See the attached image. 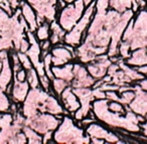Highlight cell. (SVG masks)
Returning <instances> with one entry per match:
<instances>
[{
	"mask_svg": "<svg viewBox=\"0 0 147 144\" xmlns=\"http://www.w3.org/2000/svg\"><path fill=\"white\" fill-rule=\"evenodd\" d=\"M93 112L96 115V118L100 121L104 122L112 128H121L128 130L129 132H140L141 127L139 125L140 121L138 119V114L134 113L128 105L125 106L126 116L122 117V114L109 112V100L100 99L97 100L92 105Z\"/></svg>",
	"mask_w": 147,
	"mask_h": 144,
	"instance_id": "6da1fadb",
	"label": "cell"
},
{
	"mask_svg": "<svg viewBox=\"0 0 147 144\" xmlns=\"http://www.w3.org/2000/svg\"><path fill=\"white\" fill-rule=\"evenodd\" d=\"M122 41L130 45L131 51L147 47V10L141 9L135 19H131L123 32Z\"/></svg>",
	"mask_w": 147,
	"mask_h": 144,
	"instance_id": "7a4b0ae2",
	"label": "cell"
},
{
	"mask_svg": "<svg viewBox=\"0 0 147 144\" xmlns=\"http://www.w3.org/2000/svg\"><path fill=\"white\" fill-rule=\"evenodd\" d=\"M53 139L57 143L65 144H87L91 142L90 136L88 134L86 135L82 128L75 125L74 120L67 117V115L63 117L57 131H55Z\"/></svg>",
	"mask_w": 147,
	"mask_h": 144,
	"instance_id": "3957f363",
	"label": "cell"
},
{
	"mask_svg": "<svg viewBox=\"0 0 147 144\" xmlns=\"http://www.w3.org/2000/svg\"><path fill=\"white\" fill-rule=\"evenodd\" d=\"M96 2L93 1L90 5L88 6V8L85 10L83 16L81 17L80 21L77 22V24L69 31V33H67L63 39V41L65 43V45H69L71 47H76V45H80L82 37L86 39V29L88 28L89 23L92 20L93 13L96 8Z\"/></svg>",
	"mask_w": 147,
	"mask_h": 144,
	"instance_id": "277c9868",
	"label": "cell"
},
{
	"mask_svg": "<svg viewBox=\"0 0 147 144\" xmlns=\"http://www.w3.org/2000/svg\"><path fill=\"white\" fill-rule=\"evenodd\" d=\"M49 95L47 92H45V89H39V88H35V89H31V91L28 92L26 96V99L24 100V104H23L22 112L23 116L26 119H31V118L35 117L38 114V111L40 112L41 107Z\"/></svg>",
	"mask_w": 147,
	"mask_h": 144,
	"instance_id": "5b68a950",
	"label": "cell"
},
{
	"mask_svg": "<svg viewBox=\"0 0 147 144\" xmlns=\"http://www.w3.org/2000/svg\"><path fill=\"white\" fill-rule=\"evenodd\" d=\"M85 12L84 0H75L73 4H69L63 8L59 17V23L63 29L69 31Z\"/></svg>",
	"mask_w": 147,
	"mask_h": 144,
	"instance_id": "8992f818",
	"label": "cell"
},
{
	"mask_svg": "<svg viewBox=\"0 0 147 144\" xmlns=\"http://www.w3.org/2000/svg\"><path fill=\"white\" fill-rule=\"evenodd\" d=\"M59 118H57L53 114H37L35 117L31 118V119H26L25 120V125H28L29 127H31L33 130L37 132L39 134H45L47 131H53L59 127Z\"/></svg>",
	"mask_w": 147,
	"mask_h": 144,
	"instance_id": "52a82bcc",
	"label": "cell"
},
{
	"mask_svg": "<svg viewBox=\"0 0 147 144\" xmlns=\"http://www.w3.org/2000/svg\"><path fill=\"white\" fill-rule=\"evenodd\" d=\"M73 92L80 99L81 107L75 112V119L82 120L89 115L91 111V102L94 101L93 91L90 88H73Z\"/></svg>",
	"mask_w": 147,
	"mask_h": 144,
	"instance_id": "ba28073f",
	"label": "cell"
},
{
	"mask_svg": "<svg viewBox=\"0 0 147 144\" xmlns=\"http://www.w3.org/2000/svg\"><path fill=\"white\" fill-rule=\"evenodd\" d=\"M73 73L74 79L71 82V86L73 88H90L93 87L95 82L97 81L89 74L86 68L79 64L74 65Z\"/></svg>",
	"mask_w": 147,
	"mask_h": 144,
	"instance_id": "9c48e42d",
	"label": "cell"
},
{
	"mask_svg": "<svg viewBox=\"0 0 147 144\" xmlns=\"http://www.w3.org/2000/svg\"><path fill=\"white\" fill-rule=\"evenodd\" d=\"M133 91L135 92V98L129 104V107L134 113L145 117L147 115V92H145L139 84L133 87Z\"/></svg>",
	"mask_w": 147,
	"mask_h": 144,
	"instance_id": "30bf717a",
	"label": "cell"
},
{
	"mask_svg": "<svg viewBox=\"0 0 147 144\" xmlns=\"http://www.w3.org/2000/svg\"><path fill=\"white\" fill-rule=\"evenodd\" d=\"M86 133L91 138H99V139H103L109 143H122L121 141H119L118 136L115 135L112 132H109L108 130L105 129L99 124H96V122H93L90 125H88Z\"/></svg>",
	"mask_w": 147,
	"mask_h": 144,
	"instance_id": "8fae6325",
	"label": "cell"
},
{
	"mask_svg": "<svg viewBox=\"0 0 147 144\" xmlns=\"http://www.w3.org/2000/svg\"><path fill=\"white\" fill-rule=\"evenodd\" d=\"M111 64L112 62H111L110 57L106 59H95L92 62V64L88 65L87 70L94 79L100 80L106 76L108 68L111 66Z\"/></svg>",
	"mask_w": 147,
	"mask_h": 144,
	"instance_id": "7c38bea8",
	"label": "cell"
},
{
	"mask_svg": "<svg viewBox=\"0 0 147 144\" xmlns=\"http://www.w3.org/2000/svg\"><path fill=\"white\" fill-rule=\"evenodd\" d=\"M61 100L63 102L65 108L71 113L76 112L78 109H80L81 103L78 101V97L76 94L73 92V87L71 85L67 86L61 93Z\"/></svg>",
	"mask_w": 147,
	"mask_h": 144,
	"instance_id": "4fadbf2b",
	"label": "cell"
},
{
	"mask_svg": "<svg viewBox=\"0 0 147 144\" xmlns=\"http://www.w3.org/2000/svg\"><path fill=\"white\" fill-rule=\"evenodd\" d=\"M53 55V66H63L74 59V55L65 47L59 45L51 51Z\"/></svg>",
	"mask_w": 147,
	"mask_h": 144,
	"instance_id": "5bb4252c",
	"label": "cell"
},
{
	"mask_svg": "<svg viewBox=\"0 0 147 144\" xmlns=\"http://www.w3.org/2000/svg\"><path fill=\"white\" fill-rule=\"evenodd\" d=\"M21 7V14L24 17V19L26 20V22L28 23L29 30L30 31H35L37 29V21H36V14H35L33 7L29 4L28 2H24L22 0V2L20 4Z\"/></svg>",
	"mask_w": 147,
	"mask_h": 144,
	"instance_id": "9a60e30c",
	"label": "cell"
},
{
	"mask_svg": "<svg viewBox=\"0 0 147 144\" xmlns=\"http://www.w3.org/2000/svg\"><path fill=\"white\" fill-rule=\"evenodd\" d=\"M28 82H19L14 79V83L12 85V98L14 102H24L29 90Z\"/></svg>",
	"mask_w": 147,
	"mask_h": 144,
	"instance_id": "2e32d148",
	"label": "cell"
},
{
	"mask_svg": "<svg viewBox=\"0 0 147 144\" xmlns=\"http://www.w3.org/2000/svg\"><path fill=\"white\" fill-rule=\"evenodd\" d=\"M126 64L128 66L133 67H143L147 65V49L146 47H141L137 49L131 53L130 57L126 59Z\"/></svg>",
	"mask_w": 147,
	"mask_h": 144,
	"instance_id": "e0dca14e",
	"label": "cell"
},
{
	"mask_svg": "<svg viewBox=\"0 0 147 144\" xmlns=\"http://www.w3.org/2000/svg\"><path fill=\"white\" fill-rule=\"evenodd\" d=\"M110 6L121 13L128 9H132L134 12H137L140 8L138 0H110Z\"/></svg>",
	"mask_w": 147,
	"mask_h": 144,
	"instance_id": "ac0fdd59",
	"label": "cell"
},
{
	"mask_svg": "<svg viewBox=\"0 0 147 144\" xmlns=\"http://www.w3.org/2000/svg\"><path fill=\"white\" fill-rule=\"evenodd\" d=\"M65 108H63V106L59 103L57 99L53 96H49L43 106L41 107V113H49L53 115H61L65 112Z\"/></svg>",
	"mask_w": 147,
	"mask_h": 144,
	"instance_id": "d6986e66",
	"label": "cell"
},
{
	"mask_svg": "<svg viewBox=\"0 0 147 144\" xmlns=\"http://www.w3.org/2000/svg\"><path fill=\"white\" fill-rule=\"evenodd\" d=\"M73 68H74L73 64H65V65H63V67H61V66H53V67L51 68V70H53V73L55 78L63 79L71 84V82L73 81V79H74Z\"/></svg>",
	"mask_w": 147,
	"mask_h": 144,
	"instance_id": "ffe728a7",
	"label": "cell"
},
{
	"mask_svg": "<svg viewBox=\"0 0 147 144\" xmlns=\"http://www.w3.org/2000/svg\"><path fill=\"white\" fill-rule=\"evenodd\" d=\"M2 63H3V68H2L1 73H0V89L5 92L6 91L7 86H8L9 84H11V80H12V70H11L8 57L2 59Z\"/></svg>",
	"mask_w": 147,
	"mask_h": 144,
	"instance_id": "44dd1931",
	"label": "cell"
},
{
	"mask_svg": "<svg viewBox=\"0 0 147 144\" xmlns=\"http://www.w3.org/2000/svg\"><path fill=\"white\" fill-rule=\"evenodd\" d=\"M51 37H49V41L53 45H57L59 43H63V39L65 37V29H63L61 26L59 22H57L55 20H53L51 23Z\"/></svg>",
	"mask_w": 147,
	"mask_h": 144,
	"instance_id": "7402d4cb",
	"label": "cell"
},
{
	"mask_svg": "<svg viewBox=\"0 0 147 144\" xmlns=\"http://www.w3.org/2000/svg\"><path fill=\"white\" fill-rule=\"evenodd\" d=\"M23 133L25 134L27 138V141L29 144H39L42 143V137L40 136V134L37 133L35 130H33L31 127H29L28 125H24L22 128Z\"/></svg>",
	"mask_w": 147,
	"mask_h": 144,
	"instance_id": "603a6c76",
	"label": "cell"
},
{
	"mask_svg": "<svg viewBox=\"0 0 147 144\" xmlns=\"http://www.w3.org/2000/svg\"><path fill=\"white\" fill-rule=\"evenodd\" d=\"M27 76H26V80L28 82L29 86L31 87V89H35V88H38L39 84V79H38V74H37L35 68H31V69L27 70Z\"/></svg>",
	"mask_w": 147,
	"mask_h": 144,
	"instance_id": "cb8c5ba5",
	"label": "cell"
},
{
	"mask_svg": "<svg viewBox=\"0 0 147 144\" xmlns=\"http://www.w3.org/2000/svg\"><path fill=\"white\" fill-rule=\"evenodd\" d=\"M49 37H51V28H49V23L45 21L39 25V27L36 29V39L37 41H42L47 39Z\"/></svg>",
	"mask_w": 147,
	"mask_h": 144,
	"instance_id": "d4e9b609",
	"label": "cell"
},
{
	"mask_svg": "<svg viewBox=\"0 0 147 144\" xmlns=\"http://www.w3.org/2000/svg\"><path fill=\"white\" fill-rule=\"evenodd\" d=\"M69 85H71V84H69V82L65 81V80H63V79L55 78V79L53 80V90H55V92L59 96H61L63 90Z\"/></svg>",
	"mask_w": 147,
	"mask_h": 144,
	"instance_id": "484cf974",
	"label": "cell"
},
{
	"mask_svg": "<svg viewBox=\"0 0 147 144\" xmlns=\"http://www.w3.org/2000/svg\"><path fill=\"white\" fill-rule=\"evenodd\" d=\"M131 49H130V45L126 41H122L119 45V55H121V57L124 59H127L128 57H130L131 55Z\"/></svg>",
	"mask_w": 147,
	"mask_h": 144,
	"instance_id": "4316f807",
	"label": "cell"
},
{
	"mask_svg": "<svg viewBox=\"0 0 147 144\" xmlns=\"http://www.w3.org/2000/svg\"><path fill=\"white\" fill-rule=\"evenodd\" d=\"M134 98H135V92H133V90L125 91V92H123V93H121L120 103L123 104L124 106L129 105V104L134 100Z\"/></svg>",
	"mask_w": 147,
	"mask_h": 144,
	"instance_id": "83f0119b",
	"label": "cell"
},
{
	"mask_svg": "<svg viewBox=\"0 0 147 144\" xmlns=\"http://www.w3.org/2000/svg\"><path fill=\"white\" fill-rule=\"evenodd\" d=\"M17 55H18V57H19V61H20L21 65H22L23 69L27 70L31 69L33 67L32 66V63H31L30 59L28 57V55H26V53H22V51H17Z\"/></svg>",
	"mask_w": 147,
	"mask_h": 144,
	"instance_id": "f1b7e54d",
	"label": "cell"
},
{
	"mask_svg": "<svg viewBox=\"0 0 147 144\" xmlns=\"http://www.w3.org/2000/svg\"><path fill=\"white\" fill-rule=\"evenodd\" d=\"M10 108V103H9V99L7 95H5L4 91L0 89V113L1 112H5Z\"/></svg>",
	"mask_w": 147,
	"mask_h": 144,
	"instance_id": "f546056e",
	"label": "cell"
},
{
	"mask_svg": "<svg viewBox=\"0 0 147 144\" xmlns=\"http://www.w3.org/2000/svg\"><path fill=\"white\" fill-rule=\"evenodd\" d=\"M13 120H14V118H13L12 114L10 113L1 115L0 116V129L10 126L13 123Z\"/></svg>",
	"mask_w": 147,
	"mask_h": 144,
	"instance_id": "4dcf8cb0",
	"label": "cell"
},
{
	"mask_svg": "<svg viewBox=\"0 0 147 144\" xmlns=\"http://www.w3.org/2000/svg\"><path fill=\"white\" fill-rule=\"evenodd\" d=\"M109 110H111L112 112H115V113H120L122 115L126 112L125 106L123 104H121L120 102L116 101H112L111 103H109Z\"/></svg>",
	"mask_w": 147,
	"mask_h": 144,
	"instance_id": "1f68e13d",
	"label": "cell"
},
{
	"mask_svg": "<svg viewBox=\"0 0 147 144\" xmlns=\"http://www.w3.org/2000/svg\"><path fill=\"white\" fill-rule=\"evenodd\" d=\"M109 5H110V0H97L95 7H96L97 12H104V11H107Z\"/></svg>",
	"mask_w": 147,
	"mask_h": 144,
	"instance_id": "d6a6232c",
	"label": "cell"
},
{
	"mask_svg": "<svg viewBox=\"0 0 147 144\" xmlns=\"http://www.w3.org/2000/svg\"><path fill=\"white\" fill-rule=\"evenodd\" d=\"M27 142L28 141H27V138H26V136H25V134L20 131L10 140L9 143H20V144H22V143H27Z\"/></svg>",
	"mask_w": 147,
	"mask_h": 144,
	"instance_id": "836d02e7",
	"label": "cell"
},
{
	"mask_svg": "<svg viewBox=\"0 0 147 144\" xmlns=\"http://www.w3.org/2000/svg\"><path fill=\"white\" fill-rule=\"evenodd\" d=\"M26 76H27V72L25 69H21L19 70L17 73L14 74V79H16L19 82H24L26 80Z\"/></svg>",
	"mask_w": 147,
	"mask_h": 144,
	"instance_id": "e575fe53",
	"label": "cell"
},
{
	"mask_svg": "<svg viewBox=\"0 0 147 144\" xmlns=\"http://www.w3.org/2000/svg\"><path fill=\"white\" fill-rule=\"evenodd\" d=\"M49 78L47 77V75H45V76H41V77H39V82H40V85H41V87H42V89H45V91H49Z\"/></svg>",
	"mask_w": 147,
	"mask_h": 144,
	"instance_id": "d590c367",
	"label": "cell"
},
{
	"mask_svg": "<svg viewBox=\"0 0 147 144\" xmlns=\"http://www.w3.org/2000/svg\"><path fill=\"white\" fill-rule=\"evenodd\" d=\"M93 96H94V98L97 100L106 99V93H105V91L101 90L100 88H96V89L93 90Z\"/></svg>",
	"mask_w": 147,
	"mask_h": 144,
	"instance_id": "8d00e7d4",
	"label": "cell"
},
{
	"mask_svg": "<svg viewBox=\"0 0 147 144\" xmlns=\"http://www.w3.org/2000/svg\"><path fill=\"white\" fill-rule=\"evenodd\" d=\"M106 99H108L109 101L120 102V97L117 95L115 91H107L106 92Z\"/></svg>",
	"mask_w": 147,
	"mask_h": 144,
	"instance_id": "74e56055",
	"label": "cell"
},
{
	"mask_svg": "<svg viewBox=\"0 0 147 144\" xmlns=\"http://www.w3.org/2000/svg\"><path fill=\"white\" fill-rule=\"evenodd\" d=\"M29 45H30L29 41H26L25 39H23L22 41H21V43H20V49H19V51H18L26 53V51H28V49H29Z\"/></svg>",
	"mask_w": 147,
	"mask_h": 144,
	"instance_id": "f35d334b",
	"label": "cell"
},
{
	"mask_svg": "<svg viewBox=\"0 0 147 144\" xmlns=\"http://www.w3.org/2000/svg\"><path fill=\"white\" fill-rule=\"evenodd\" d=\"M51 41H49V39H45V41H40V43H39L41 51H49V47H51Z\"/></svg>",
	"mask_w": 147,
	"mask_h": 144,
	"instance_id": "ab89813d",
	"label": "cell"
},
{
	"mask_svg": "<svg viewBox=\"0 0 147 144\" xmlns=\"http://www.w3.org/2000/svg\"><path fill=\"white\" fill-rule=\"evenodd\" d=\"M9 3H10V6L12 9H17L19 6H20L22 0H8Z\"/></svg>",
	"mask_w": 147,
	"mask_h": 144,
	"instance_id": "60d3db41",
	"label": "cell"
},
{
	"mask_svg": "<svg viewBox=\"0 0 147 144\" xmlns=\"http://www.w3.org/2000/svg\"><path fill=\"white\" fill-rule=\"evenodd\" d=\"M53 134V131H47V133L43 134L42 137V143H47L49 141V139H51V136Z\"/></svg>",
	"mask_w": 147,
	"mask_h": 144,
	"instance_id": "b9f144b4",
	"label": "cell"
},
{
	"mask_svg": "<svg viewBox=\"0 0 147 144\" xmlns=\"http://www.w3.org/2000/svg\"><path fill=\"white\" fill-rule=\"evenodd\" d=\"M93 122H96V120L93 119V118L89 117L87 118V119H82V123L79 124V126H87V125H90L91 123H93Z\"/></svg>",
	"mask_w": 147,
	"mask_h": 144,
	"instance_id": "7bdbcfd3",
	"label": "cell"
},
{
	"mask_svg": "<svg viewBox=\"0 0 147 144\" xmlns=\"http://www.w3.org/2000/svg\"><path fill=\"white\" fill-rule=\"evenodd\" d=\"M138 84L143 90H145V91L147 92V79H145L144 78V79L140 80V81L138 82Z\"/></svg>",
	"mask_w": 147,
	"mask_h": 144,
	"instance_id": "ee69618b",
	"label": "cell"
},
{
	"mask_svg": "<svg viewBox=\"0 0 147 144\" xmlns=\"http://www.w3.org/2000/svg\"><path fill=\"white\" fill-rule=\"evenodd\" d=\"M8 57V51L7 49H2L0 51V61H2L4 59H7Z\"/></svg>",
	"mask_w": 147,
	"mask_h": 144,
	"instance_id": "f6af8a7d",
	"label": "cell"
},
{
	"mask_svg": "<svg viewBox=\"0 0 147 144\" xmlns=\"http://www.w3.org/2000/svg\"><path fill=\"white\" fill-rule=\"evenodd\" d=\"M136 70L138 72H140L141 74H143V75H146L147 76V65L146 66H143V67L136 68Z\"/></svg>",
	"mask_w": 147,
	"mask_h": 144,
	"instance_id": "bcb514c9",
	"label": "cell"
},
{
	"mask_svg": "<svg viewBox=\"0 0 147 144\" xmlns=\"http://www.w3.org/2000/svg\"><path fill=\"white\" fill-rule=\"evenodd\" d=\"M140 127H141V129L143 130L142 131L143 134L147 137V122H143V124H141Z\"/></svg>",
	"mask_w": 147,
	"mask_h": 144,
	"instance_id": "7dc6e473",
	"label": "cell"
},
{
	"mask_svg": "<svg viewBox=\"0 0 147 144\" xmlns=\"http://www.w3.org/2000/svg\"><path fill=\"white\" fill-rule=\"evenodd\" d=\"M91 142L92 143H98V144H103L105 142V140L101 139L99 140V138H91Z\"/></svg>",
	"mask_w": 147,
	"mask_h": 144,
	"instance_id": "c3c4849f",
	"label": "cell"
},
{
	"mask_svg": "<svg viewBox=\"0 0 147 144\" xmlns=\"http://www.w3.org/2000/svg\"><path fill=\"white\" fill-rule=\"evenodd\" d=\"M57 4H59V8H65V4H67V2H65V0H57Z\"/></svg>",
	"mask_w": 147,
	"mask_h": 144,
	"instance_id": "681fc988",
	"label": "cell"
},
{
	"mask_svg": "<svg viewBox=\"0 0 147 144\" xmlns=\"http://www.w3.org/2000/svg\"><path fill=\"white\" fill-rule=\"evenodd\" d=\"M93 1H94V0H84V4H85V6L88 7L89 5H90L91 3L93 2Z\"/></svg>",
	"mask_w": 147,
	"mask_h": 144,
	"instance_id": "f907efd6",
	"label": "cell"
},
{
	"mask_svg": "<svg viewBox=\"0 0 147 144\" xmlns=\"http://www.w3.org/2000/svg\"><path fill=\"white\" fill-rule=\"evenodd\" d=\"M2 68H3V63H2V61H0V73L2 71Z\"/></svg>",
	"mask_w": 147,
	"mask_h": 144,
	"instance_id": "816d5d0a",
	"label": "cell"
},
{
	"mask_svg": "<svg viewBox=\"0 0 147 144\" xmlns=\"http://www.w3.org/2000/svg\"><path fill=\"white\" fill-rule=\"evenodd\" d=\"M65 1L67 3H73L74 1H75V0H65Z\"/></svg>",
	"mask_w": 147,
	"mask_h": 144,
	"instance_id": "f5cc1de1",
	"label": "cell"
}]
</instances>
